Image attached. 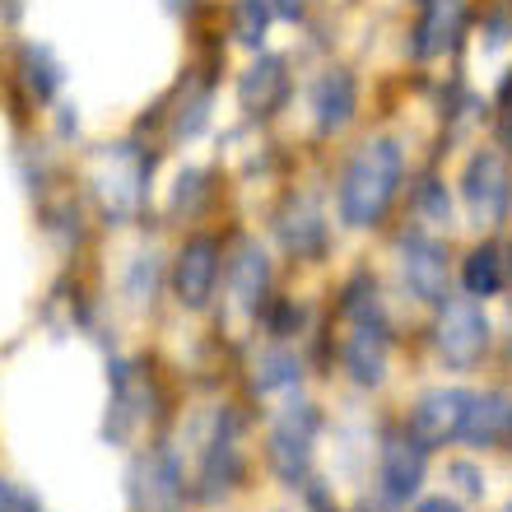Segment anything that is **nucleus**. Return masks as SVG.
Listing matches in <instances>:
<instances>
[{
  "mask_svg": "<svg viewBox=\"0 0 512 512\" xmlns=\"http://www.w3.org/2000/svg\"><path fill=\"white\" fill-rule=\"evenodd\" d=\"M405 159L396 140H373L350 159L345 177H340V219L350 229H368L387 215L391 196L401 187Z\"/></svg>",
  "mask_w": 512,
  "mask_h": 512,
  "instance_id": "obj_1",
  "label": "nucleus"
},
{
  "mask_svg": "<svg viewBox=\"0 0 512 512\" xmlns=\"http://www.w3.org/2000/svg\"><path fill=\"white\" fill-rule=\"evenodd\" d=\"M312 443H317V410L308 401L284 405L270 424V466L284 485H303L312 466Z\"/></svg>",
  "mask_w": 512,
  "mask_h": 512,
  "instance_id": "obj_2",
  "label": "nucleus"
},
{
  "mask_svg": "<svg viewBox=\"0 0 512 512\" xmlns=\"http://www.w3.org/2000/svg\"><path fill=\"white\" fill-rule=\"evenodd\" d=\"M461 201L471 210L475 224H503L512 205V168L503 154L494 149H480L471 163H466V177H461Z\"/></svg>",
  "mask_w": 512,
  "mask_h": 512,
  "instance_id": "obj_3",
  "label": "nucleus"
},
{
  "mask_svg": "<svg viewBox=\"0 0 512 512\" xmlns=\"http://www.w3.org/2000/svg\"><path fill=\"white\" fill-rule=\"evenodd\" d=\"M433 340H438V354L452 368H471L489 345V317L480 312L475 298H452V303H443Z\"/></svg>",
  "mask_w": 512,
  "mask_h": 512,
  "instance_id": "obj_4",
  "label": "nucleus"
},
{
  "mask_svg": "<svg viewBox=\"0 0 512 512\" xmlns=\"http://www.w3.org/2000/svg\"><path fill=\"white\" fill-rule=\"evenodd\" d=\"M131 494L145 512H182V466L173 452H145L131 466Z\"/></svg>",
  "mask_w": 512,
  "mask_h": 512,
  "instance_id": "obj_5",
  "label": "nucleus"
},
{
  "mask_svg": "<svg viewBox=\"0 0 512 512\" xmlns=\"http://www.w3.org/2000/svg\"><path fill=\"white\" fill-rule=\"evenodd\" d=\"M396 252H401L405 289H410L419 303H438V298L447 294V256H443V247L433 243V238H424V233H410V238L396 243Z\"/></svg>",
  "mask_w": 512,
  "mask_h": 512,
  "instance_id": "obj_6",
  "label": "nucleus"
},
{
  "mask_svg": "<svg viewBox=\"0 0 512 512\" xmlns=\"http://www.w3.org/2000/svg\"><path fill=\"white\" fill-rule=\"evenodd\" d=\"M466 410H471V391L461 387H433L415 405V438L429 443H452L466 429Z\"/></svg>",
  "mask_w": 512,
  "mask_h": 512,
  "instance_id": "obj_7",
  "label": "nucleus"
},
{
  "mask_svg": "<svg viewBox=\"0 0 512 512\" xmlns=\"http://www.w3.org/2000/svg\"><path fill=\"white\" fill-rule=\"evenodd\" d=\"M173 284H177L182 308L196 312L210 303V294H215V284H219V243L215 238H191V243L177 252Z\"/></svg>",
  "mask_w": 512,
  "mask_h": 512,
  "instance_id": "obj_8",
  "label": "nucleus"
},
{
  "mask_svg": "<svg viewBox=\"0 0 512 512\" xmlns=\"http://www.w3.org/2000/svg\"><path fill=\"white\" fill-rule=\"evenodd\" d=\"M345 373L359 387H378L387 378V331L378 317H359L345 340Z\"/></svg>",
  "mask_w": 512,
  "mask_h": 512,
  "instance_id": "obj_9",
  "label": "nucleus"
},
{
  "mask_svg": "<svg viewBox=\"0 0 512 512\" xmlns=\"http://www.w3.org/2000/svg\"><path fill=\"white\" fill-rule=\"evenodd\" d=\"M238 471H243V461H238V424L229 415L219 419L215 438L205 447V461H201V494L210 503L224 499L233 485H238Z\"/></svg>",
  "mask_w": 512,
  "mask_h": 512,
  "instance_id": "obj_10",
  "label": "nucleus"
},
{
  "mask_svg": "<svg viewBox=\"0 0 512 512\" xmlns=\"http://www.w3.org/2000/svg\"><path fill=\"white\" fill-rule=\"evenodd\" d=\"M419 485H424V443L419 438H387V447H382V489H387V499H415Z\"/></svg>",
  "mask_w": 512,
  "mask_h": 512,
  "instance_id": "obj_11",
  "label": "nucleus"
},
{
  "mask_svg": "<svg viewBox=\"0 0 512 512\" xmlns=\"http://www.w3.org/2000/svg\"><path fill=\"white\" fill-rule=\"evenodd\" d=\"M354 108H359V89H354L350 70H326V75H317V84H312V122H317V131H345L354 117Z\"/></svg>",
  "mask_w": 512,
  "mask_h": 512,
  "instance_id": "obj_12",
  "label": "nucleus"
},
{
  "mask_svg": "<svg viewBox=\"0 0 512 512\" xmlns=\"http://www.w3.org/2000/svg\"><path fill=\"white\" fill-rule=\"evenodd\" d=\"M284 89H289V70H284L280 56H256L238 80V103L247 112H275Z\"/></svg>",
  "mask_w": 512,
  "mask_h": 512,
  "instance_id": "obj_13",
  "label": "nucleus"
},
{
  "mask_svg": "<svg viewBox=\"0 0 512 512\" xmlns=\"http://www.w3.org/2000/svg\"><path fill=\"white\" fill-rule=\"evenodd\" d=\"M512 429V401L503 391H471V410H466V429L461 438L471 447H494Z\"/></svg>",
  "mask_w": 512,
  "mask_h": 512,
  "instance_id": "obj_14",
  "label": "nucleus"
},
{
  "mask_svg": "<svg viewBox=\"0 0 512 512\" xmlns=\"http://www.w3.org/2000/svg\"><path fill=\"white\" fill-rule=\"evenodd\" d=\"M280 243L289 247L294 256H312L322 252L326 243V219H322V205L308 201V196H298L280 219Z\"/></svg>",
  "mask_w": 512,
  "mask_h": 512,
  "instance_id": "obj_15",
  "label": "nucleus"
},
{
  "mask_svg": "<svg viewBox=\"0 0 512 512\" xmlns=\"http://www.w3.org/2000/svg\"><path fill=\"white\" fill-rule=\"evenodd\" d=\"M461 19H466V5L461 0H429L424 10V24H419V56H443L457 47L461 38Z\"/></svg>",
  "mask_w": 512,
  "mask_h": 512,
  "instance_id": "obj_16",
  "label": "nucleus"
},
{
  "mask_svg": "<svg viewBox=\"0 0 512 512\" xmlns=\"http://www.w3.org/2000/svg\"><path fill=\"white\" fill-rule=\"evenodd\" d=\"M266 284H270L266 252H261L256 243H243V247H238V256H233V270H229L233 303H238V308H256V303H261V294H266Z\"/></svg>",
  "mask_w": 512,
  "mask_h": 512,
  "instance_id": "obj_17",
  "label": "nucleus"
},
{
  "mask_svg": "<svg viewBox=\"0 0 512 512\" xmlns=\"http://www.w3.org/2000/svg\"><path fill=\"white\" fill-rule=\"evenodd\" d=\"M461 280H466L471 298H494L503 289V252L499 247H475L461 266Z\"/></svg>",
  "mask_w": 512,
  "mask_h": 512,
  "instance_id": "obj_18",
  "label": "nucleus"
},
{
  "mask_svg": "<svg viewBox=\"0 0 512 512\" xmlns=\"http://www.w3.org/2000/svg\"><path fill=\"white\" fill-rule=\"evenodd\" d=\"M298 378H303V364H298V354H289V350H266L261 359H256V387H261V391H284V387H294Z\"/></svg>",
  "mask_w": 512,
  "mask_h": 512,
  "instance_id": "obj_19",
  "label": "nucleus"
},
{
  "mask_svg": "<svg viewBox=\"0 0 512 512\" xmlns=\"http://www.w3.org/2000/svg\"><path fill=\"white\" fill-rule=\"evenodd\" d=\"M270 0H238L233 5V38L243 47H261L266 42V28H270Z\"/></svg>",
  "mask_w": 512,
  "mask_h": 512,
  "instance_id": "obj_20",
  "label": "nucleus"
},
{
  "mask_svg": "<svg viewBox=\"0 0 512 512\" xmlns=\"http://www.w3.org/2000/svg\"><path fill=\"white\" fill-rule=\"evenodd\" d=\"M24 80L38 98H52L56 84H61V70H56V61L42 47H24Z\"/></svg>",
  "mask_w": 512,
  "mask_h": 512,
  "instance_id": "obj_21",
  "label": "nucleus"
},
{
  "mask_svg": "<svg viewBox=\"0 0 512 512\" xmlns=\"http://www.w3.org/2000/svg\"><path fill=\"white\" fill-rule=\"evenodd\" d=\"M154 275H159L154 252H140L131 261V275H126V294H131V303H149V298H154Z\"/></svg>",
  "mask_w": 512,
  "mask_h": 512,
  "instance_id": "obj_22",
  "label": "nucleus"
},
{
  "mask_svg": "<svg viewBox=\"0 0 512 512\" xmlns=\"http://www.w3.org/2000/svg\"><path fill=\"white\" fill-rule=\"evenodd\" d=\"M447 480H452L457 494H466V499H480V494H485V475L475 471L471 461H452V466H447Z\"/></svg>",
  "mask_w": 512,
  "mask_h": 512,
  "instance_id": "obj_23",
  "label": "nucleus"
},
{
  "mask_svg": "<svg viewBox=\"0 0 512 512\" xmlns=\"http://www.w3.org/2000/svg\"><path fill=\"white\" fill-rule=\"evenodd\" d=\"M0 512H38V503L28 499L24 489H14V485L0 480Z\"/></svg>",
  "mask_w": 512,
  "mask_h": 512,
  "instance_id": "obj_24",
  "label": "nucleus"
},
{
  "mask_svg": "<svg viewBox=\"0 0 512 512\" xmlns=\"http://www.w3.org/2000/svg\"><path fill=\"white\" fill-rule=\"evenodd\" d=\"M196 196H201V173H182L173 191V205H196Z\"/></svg>",
  "mask_w": 512,
  "mask_h": 512,
  "instance_id": "obj_25",
  "label": "nucleus"
},
{
  "mask_svg": "<svg viewBox=\"0 0 512 512\" xmlns=\"http://www.w3.org/2000/svg\"><path fill=\"white\" fill-rule=\"evenodd\" d=\"M424 215H429V219H447V196L438 191V182H429V187H424Z\"/></svg>",
  "mask_w": 512,
  "mask_h": 512,
  "instance_id": "obj_26",
  "label": "nucleus"
},
{
  "mask_svg": "<svg viewBox=\"0 0 512 512\" xmlns=\"http://www.w3.org/2000/svg\"><path fill=\"white\" fill-rule=\"evenodd\" d=\"M270 10L280 14V19H303V14H308V0H270Z\"/></svg>",
  "mask_w": 512,
  "mask_h": 512,
  "instance_id": "obj_27",
  "label": "nucleus"
},
{
  "mask_svg": "<svg viewBox=\"0 0 512 512\" xmlns=\"http://www.w3.org/2000/svg\"><path fill=\"white\" fill-rule=\"evenodd\" d=\"M415 512H461L457 499H443V494H433V499H419Z\"/></svg>",
  "mask_w": 512,
  "mask_h": 512,
  "instance_id": "obj_28",
  "label": "nucleus"
},
{
  "mask_svg": "<svg viewBox=\"0 0 512 512\" xmlns=\"http://www.w3.org/2000/svg\"><path fill=\"white\" fill-rule=\"evenodd\" d=\"M354 512H382V508H378V503H359V508H354Z\"/></svg>",
  "mask_w": 512,
  "mask_h": 512,
  "instance_id": "obj_29",
  "label": "nucleus"
},
{
  "mask_svg": "<svg viewBox=\"0 0 512 512\" xmlns=\"http://www.w3.org/2000/svg\"><path fill=\"white\" fill-rule=\"evenodd\" d=\"M508 512H512V503H508Z\"/></svg>",
  "mask_w": 512,
  "mask_h": 512,
  "instance_id": "obj_30",
  "label": "nucleus"
}]
</instances>
